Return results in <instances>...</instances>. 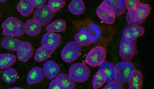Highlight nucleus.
Segmentation results:
<instances>
[{"instance_id": "nucleus-1", "label": "nucleus", "mask_w": 154, "mask_h": 89, "mask_svg": "<svg viewBox=\"0 0 154 89\" xmlns=\"http://www.w3.org/2000/svg\"><path fill=\"white\" fill-rule=\"evenodd\" d=\"M2 34L8 37H19L25 33L23 23L14 17L6 19L2 24Z\"/></svg>"}, {"instance_id": "nucleus-2", "label": "nucleus", "mask_w": 154, "mask_h": 89, "mask_svg": "<svg viewBox=\"0 0 154 89\" xmlns=\"http://www.w3.org/2000/svg\"><path fill=\"white\" fill-rule=\"evenodd\" d=\"M115 68V80L125 84L128 82L130 75L135 67L131 61H123L116 64Z\"/></svg>"}, {"instance_id": "nucleus-3", "label": "nucleus", "mask_w": 154, "mask_h": 89, "mask_svg": "<svg viewBox=\"0 0 154 89\" xmlns=\"http://www.w3.org/2000/svg\"><path fill=\"white\" fill-rule=\"evenodd\" d=\"M81 46L75 41H71L66 44L61 52L63 61L67 63H71L75 61L81 55Z\"/></svg>"}, {"instance_id": "nucleus-4", "label": "nucleus", "mask_w": 154, "mask_h": 89, "mask_svg": "<svg viewBox=\"0 0 154 89\" xmlns=\"http://www.w3.org/2000/svg\"><path fill=\"white\" fill-rule=\"evenodd\" d=\"M151 7L149 4L138 2L137 11L131 17H126L128 24L132 26H139L146 20L151 11Z\"/></svg>"}, {"instance_id": "nucleus-5", "label": "nucleus", "mask_w": 154, "mask_h": 89, "mask_svg": "<svg viewBox=\"0 0 154 89\" xmlns=\"http://www.w3.org/2000/svg\"><path fill=\"white\" fill-rule=\"evenodd\" d=\"M69 75L75 82H84L90 77V68L84 64L74 63L70 67Z\"/></svg>"}, {"instance_id": "nucleus-6", "label": "nucleus", "mask_w": 154, "mask_h": 89, "mask_svg": "<svg viewBox=\"0 0 154 89\" xmlns=\"http://www.w3.org/2000/svg\"><path fill=\"white\" fill-rule=\"evenodd\" d=\"M137 40L128 41L122 37L119 45V55L123 61H129L137 54Z\"/></svg>"}, {"instance_id": "nucleus-7", "label": "nucleus", "mask_w": 154, "mask_h": 89, "mask_svg": "<svg viewBox=\"0 0 154 89\" xmlns=\"http://www.w3.org/2000/svg\"><path fill=\"white\" fill-rule=\"evenodd\" d=\"M106 56V50L101 46H97L91 49L88 52L85 62L93 67H98L105 61Z\"/></svg>"}, {"instance_id": "nucleus-8", "label": "nucleus", "mask_w": 154, "mask_h": 89, "mask_svg": "<svg viewBox=\"0 0 154 89\" xmlns=\"http://www.w3.org/2000/svg\"><path fill=\"white\" fill-rule=\"evenodd\" d=\"M96 12L99 18L105 24H112L115 21L116 16L115 12L104 1L99 6Z\"/></svg>"}, {"instance_id": "nucleus-9", "label": "nucleus", "mask_w": 154, "mask_h": 89, "mask_svg": "<svg viewBox=\"0 0 154 89\" xmlns=\"http://www.w3.org/2000/svg\"><path fill=\"white\" fill-rule=\"evenodd\" d=\"M55 13L48 5H44L35 11L33 19L42 26H46L52 20Z\"/></svg>"}, {"instance_id": "nucleus-10", "label": "nucleus", "mask_w": 154, "mask_h": 89, "mask_svg": "<svg viewBox=\"0 0 154 89\" xmlns=\"http://www.w3.org/2000/svg\"><path fill=\"white\" fill-rule=\"evenodd\" d=\"M144 32L145 29L142 26L129 25L124 29L122 37L128 41H131L142 37Z\"/></svg>"}, {"instance_id": "nucleus-11", "label": "nucleus", "mask_w": 154, "mask_h": 89, "mask_svg": "<svg viewBox=\"0 0 154 89\" xmlns=\"http://www.w3.org/2000/svg\"><path fill=\"white\" fill-rule=\"evenodd\" d=\"M61 40V36L60 34L48 32L42 37L41 45L48 46L55 50L60 46Z\"/></svg>"}, {"instance_id": "nucleus-12", "label": "nucleus", "mask_w": 154, "mask_h": 89, "mask_svg": "<svg viewBox=\"0 0 154 89\" xmlns=\"http://www.w3.org/2000/svg\"><path fill=\"white\" fill-rule=\"evenodd\" d=\"M17 51L18 59L21 62H26L32 57L33 55V48L29 42H22Z\"/></svg>"}, {"instance_id": "nucleus-13", "label": "nucleus", "mask_w": 154, "mask_h": 89, "mask_svg": "<svg viewBox=\"0 0 154 89\" xmlns=\"http://www.w3.org/2000/svg\"><path fill=\"white\" fill-rule=\"evenodd\" d=\"M43 72L45 76L49 79L56 78L60 72V68L59 65L53 61H48L43 65Z\"/></svg>"}, {"instance_id": "nucleus-14", "label": "nucleus", "mask_w": 154, "mask_h": 89, "mask_svg": "<svg viewBox=\"0 0 154 89\" xmlns=\"http://www.w3.org/2000/svg\"><path fill=\"white\" fill-rule=\"evenodd\" d=\"M44 77L43 68L38 67H34L28 73L26 82L31 85L38 84L43 81Z\"/></svg>"}, {"instance_id": "nucleus-15", "label": "nucleus", "mask_w": 154, "mask_h": 89, "mask_svg": "<svg viewBox=\"0 0 154 89\" xmlns=\"http://www.w3.org/2000/svg\"><path fill=\"white\" fill-rule=\"evenodd\" d=\"M24 31L30 37H36L40 33L42 27L39 24L34 20L30 19L24 24Z\"/></svg>"}, {"instance_id": "nucleus-16", "label": "nucleus", "mask_w": 154, "mask_h": 89, "mask_svg": "<svg viewBox=\"0 0 154 89\" xmlns=\"http://www.w3.org/2000/svg\"><path fill=\"white\" fill-rule=\"evenodd\" d=\"M80 31L84 32L94 42L96 43L101 35V31L100 27L94 24H89L86 27H82Z\"/></svg>"}, {"instance_id": "nucleus-17", "label": "nucleus", "mask_w": 154, "mask_h": 89, "mask_svg": "<svg viewBox=\"0 0 154 89\" xmlns=\"http://www.w3.org/2000/svg\"><path fill=\"white\" fill-rule=\"evenodd\" d=\"M143 81V76L142 72L135 69L134 70L129 78V89H141Z\"/></svg>"}, {"instance_id": "nucleus-18", "label": "nucleus", "mask_w": 154, "mask_h": 89, "mask_svg": "<svg viewBox=\"0 0 154 89\" xmlns=\"http://www.w3.org/2000/svg\"><path fill=\"white\" fill-rule=\"evenodd\" d=\"M55 79L61 89H73L75 87V81L66 73H61L57 76Z\"/></svg>"}, {"instance_id": "nucleus-19", "label": "nucleus", "mask_w": 154, "mask_h": 89, "mask_svg": "<svg viewBox=\"0 0 154 89\" xmlns=\"http://www.w3.org/2000/svg\"><path fill=\"white\" fill-rule=\"evenodd\" d=\"M55 50L45 46H42L36 50L34 59L38 62H42L48 59Z\"/></svg>"}, {"instance_id": "nucleus-20", "label": "nucleus", "mask_w": 154, "mask_h": 89, "mask_svg": "<svg viewBox=\"0 0 154 89\" xmlns=\"http://www.w3.org/2000/svg\"><path fill=\"white\" fill-rule=\"evenodd\" d=\"M98 69H102L104 71L106 76L105 83L108 84L115 80V65L111 62L104 61L98 66Z\"/></svg>"}, {"instance_id": "nucleus-21", "label": "nucleus", "mask_w": 154, "mask_h": 89, "mask_svg": "<svg viewBox=\"0 0 154 89\" xmlns=\"http://www.w3.org/2000/svg\"><path fill=\"white\" fill-rule=\"evenodd\" d=\"M34 9L30 0H20L17 6L18 12L23 17H27L31 15Z\"/></svg>"}, {"instance_id": "nucleus-22", "label": "nucleus", "mask_w": 154, "mask_h": 89, "mask_svg": "<svg viewBox=\"0 0 154 89\" xmlns=\"http://www.w3.org/2000/svg\"><path fill=\"white\" fill-rule=\"evenodd\" d=\"M20 40L16 39L10 37H4L1 42L2 47L11 51H17L21 44Z\"/></svg>"}, {"instance_id": "nucleus-23", "label": "nucleus", "mask_w": 154, "mask_h": 89, "mask_svg": "<svg viewBox=\"0 0 154 89\" xmlns=\"http://www.w3.org/2000/svg\"><path fill=\"white\" fill-rule=\"evenodd\" d=\"M68 9L73 15H79L84 12L85 6L83 0H72L68 5Z\"/></svg>"}, {"instance_id": "nucleus-24", "label": "nucleus", "mask_w": 154, "mask_h": 89, "mask_svg": "<svg viewBox=\"0 0 154 89\" xmlns=\"http://www.w3.org/2000/svg\"><path fill=\"white\" fill-rule=\"evenodd\" d=\"M113 9L116 17L123 14L126 9L124 0H104Z\"/></svg>"}, {"instance_id": "nucleus-25", "label": "nucleus", "mask_w": 154, "mask_h": 89, "mask_svg": "<svg viewBox=\"0 0 154 89\" xmlns=\"http://www.w3.org/2000/svg\"><path fill=\"white\" fill-rule=\"evenodd\" d=\"M16 61L15 55L11 54H0V69L8 68Z\"/></svg>"}, {"instance_id": "nucleus-26", "label": "nucleus", "mask_w": 154, "mask_h": 89, "mask_svg": "<svg viewBox=\"0 0 154 89\" xmlns=\"http://www.w3.org/2000/svg\"><path fill=\"white\" fill-rule=\"evenodd\" d=\"M66 28V21L61 19H58L53 21L46 27V30L48 32L54 33L63 32Z\"/></svg>"}, {"instance_id": "nucleus-27", "label": "nucleus", "mask_w": 154, "mask_h": 89, "mask_svg": "<svg viewBox=\"0 0 154 89\" xmlns=\"http://www.w3.org/2000/svg\"><path fill=\"white\" fill-rule=\"evenodd\" d=\"M18 73L14 68H8L4 71L2 74V79L5 83L12 84L15 82L18 79Z\"/></svg>"}, {"instance_id": "nucleus-28", "label": "nucleus", "mask_w": 154, "mask_h": 89, "mask_svg": "<svg viewBox=\"0 0 154 89\" xmlns=\"http://www.w3.org/2000/svg\"><path fill=\"white\" fill-rule=\"evenodd\" d=\"M98 70L93 77L92 79V87L94 89L101 87L106 82V76L104 71L102 69Z\"/></svg>"}, {"instance_id": "nucleus-29", "label": "nucleus", "mask_w": 154, "mask_h": 89, "mask_svg": "<svg viewBox=\"0 0 154 89\" xmlns=\"http://www.w3.org/2000/svg\"><path fill=\"white\" fill-rule=\"evenodd\" d=\"M75 40L78 44L82 46H88L94 43V42L84 32H80L75 35Z\"/></svg>"}, {"instance_id": "nucleus-30", "label": "nucleus", "mask_w": 154, "mask_h": 89, "mask_svg": "<svg viewBox=\"0 0 154 89\" xmlns=\"http://www.w3.org/2000/svg\"><path fill=\"white\" fill-rule=\"evenodd\" d=\"M125 6L128 11L126 17L133 16L137 11V5L139 0H124Z\"/></svg>"}, {"instance_id": "nucleus-31", "label": "nucleus", "mask_w": 154, "mask_h": 89, "mask_svg": "<svg viewBox=\"0 0 154 89\" xmlns=\"http://www.w3.org/2000/svg\"><path fill=\"white\" fill-rule=\"evenodd\" d=\"M48 5L52 10L56 12L64 7L65 0H49Z\"/></svg>"}, {"instance_id": "nucleus-32", "label": "nucleus", "mask_w": 154, "mask_h": 89, "mask_svg": "<svg viewBox=\"0 0 154 89\" xmlns=\"http://www.w3.org/2000/svg\"><path fill=\"white\" fill-rule=\"evenodd\" d=\"M108 84L106 85L103 89H123V87L122 84L118 81L114 80L108 83Z\"/></svg>"}, {"instance_id": "nucleus-33", "label": "nucleus", "mask_w": 154, "mask_h": 89, "mask_svg": "<svg viewBox=\"0 0 154 89\" xmlns=\"http://www.w3.org/2000/svg\"><path fill=\"white\" fill-rule=\"evenodd\" d=\"M35 8H38L45 4L47 0H30Z\"/></svg>"}, {"instance_id": "nucleus-34", "label": "nucleus", "mask_w": 154, "mask_h": 89, "mask_svg": "<svg viewBox=\"0 0 154 89\" xmlns=\"http://www.w3.org/2000/svg\"><path fill=\"white\" fill-rule=\"evenodd\" d=\"M49 89H61L60 87L59 86L55 78H54V79L49 84Z\"/></svg>"}, {"instance_id": "nucleus-35", "label": "nucleus", "mask_w": 154, "mask_h": 89, "mask_svg": "<svg viewBox=\"0 0 154 89\" xmlns=\"http://www.w3.org/2000/svg\"><path fill=\"white\" fill-rule=\"evenodd\" d=\"M10 89H23V88L20 87H13L12 88H11Z\"/></svg>"}, {"instance_id": "nucleus-36", "label": "nucleus", "mask_w": 154, "mask_h": 89, "mask_svg": "<svg viewBox=\"0 0 154 89\" xmlns=\"http://www.w3.org/2000/svg\"><path fill=\"white\" fill-rule=\"evenodd\" d=\"M7 0H0V3H3L5 2Z\"/></svg>"}, {"instance_id": "nucleus-37", "label": "nucleus", "mask_w": 154, "mask_h": 89, "mask_svg": "<svg viewBox=\"0 0 154 89\" xmlns=\"http://www.w3.org/2000/svg\"><path fill=\"white\" fill-rule=\"evenodd\" d=\"M1 13H0V18H1Z\"/></svg>"}]
</instances>
